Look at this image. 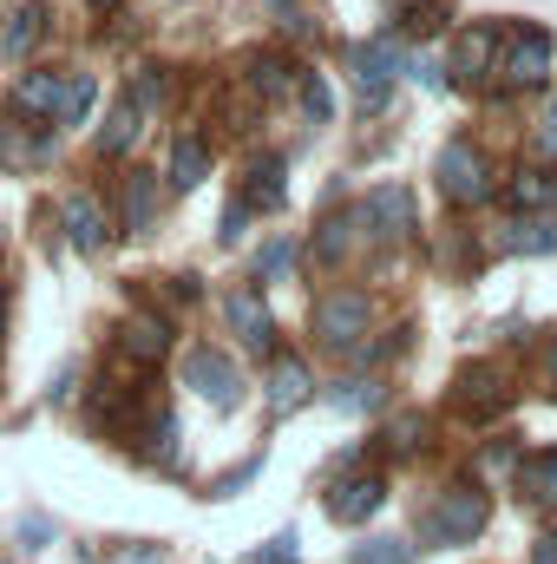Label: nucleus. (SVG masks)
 Instances as JSON below:
<instances>
[{"mask_svg":"<svg viewBox=\"0 0 557 564\" xmlns=\"http://www.w3.org/2000/svg\"><path fill=\"white\" fill-rule=\"evenodd\" d=\"M485 519H492V506H485L479 486H446V492H433V499L414 512L419 545H433V552H459V545H472V539L485 532Z\"/></svg>","mask_w":557,"mask_h":564,"instance_id":"obj_1","label":"nucleus"},{"mask_svg":"<svg viewBox=\"0 0 557 564\" xmlns=\"http://www.w3.org/2000/svg\"><path fill=\"white\" fill-rule=\"evenodd\" d=\"M184 388L204 394L217 414H230V408L243 401V375H237V361H230L223 348H210V341H197V348L184 355Z\"/></svg>","mask_w":557,"mask_h":564,"instance_id":"obj_2","label":"nucleus"},{"mask_svg":"<svg viewBox=\"0 0 557 564\" xmlns=\"http://www.w3.org/2000/svg\"><path fill=\"white\" fill-rule=\"evenodd\" d=\"M308 322H315V335L328 348H354L368 335V322H374V302H368V289H328Z\"/></svg>","mask_w":557,"mask_h":564,"instance_id":"obj_3","label":"nucleus"},{"mask_svg":"<svg viewBox=\"0 0 557 564\" xmlns=\"http://www.w3.org/2000/svg\"><path fill=\"white\" fill-rule=\"evenodd\" d=\"M439 191L452 197V204H485L492 197V164H485V151L466 139H452L446 151H439Z\"/></svg>","mask_w":557,"mask_h":564,"instance_id":"obj_4","label":"nucleus"},{"mask_svg":"<svg viewBox=\"0 0 557 564\" xmlns=\"http://www.w3.org/2000/svg\"><path fill=\"white\" fill-rule=\"evenodd\" d=\"M505 408H512V381H505V368L472 361V368L452 381V414H459V421H492V414H505Z\"/></svg>","mask_w":557,"mask_h":564,"instance_id":"obj_5","label":"nucleus"},{"mask_svg":"<svg viewBox=\"0 0 557 564\" xmlns=\"http://www.w3.org/2000/svg\"><path fill=\"white\" fill-rule=\"evenodd\" d=\"M321 506H328L335 525H368V519L387 506V479H381V473H335Z\"/></svg>","mask_w":557,"mask_h":564,"instance_id":"obj_6","label":"nucleus"},{"mask_svg":"<svg viewBox=\"0 0 557 564\" xmlns=\"http://www.w3.org/2000/svg\"><path fill=\"white\" fill-rule=\"evenodd\" d=\"M361 224L374 230V237H414L419 230V204L407 184H374L368 191V204H361Z\"/></svg>","mask_w":557,"mask_h":564,"instance_id":"obj_7","label":"nucleus"},{"mask_svg":"<svg viewBox=\"0 0 557 564\" xmlns=\"http://www.w3.org/2000/svg\"><path fill=\"white\" fill-rule=\"evenodd\" d=\"M223 322H230V335L243 341V348H276V315H270V302H263V289H230L223 295Z\"/></svg>","mask_w":557,"mask_h":564,"instance_id":"obj_8","label":"nucleus"},{"mask_svg":"<svg viewBox=\"0 0 557 564\" xmlns=\"http://www.w3.org/2000/svg\"><path fill=\"white\" fill-rule=\"evenodd\" d=\"M505 79H512V86H545V79H551V33H545V26H525V33L512 40Z\"/></svg>","mask_w":557,"mask_h":564,"instance_id":"obj_9","label":"nucleus"},{"mask_svg":"<svg viewBox=\"0 0 557 564\" xmlns=\"http://www.w3.org/2000/svg\"><path fill=\"white\" fill-rule=\"evenodd\" d=\"M59 217H66V237H73V250H86V257H99L106 250V204L92 197V191H73L66 204H59Z\"/></svg>","mask_w":557,"mask_h":564,"instance_id":"obj_10","label":"nucleus"},{"mask_svg":"<svg viewBox=\"0 0 557 564\" xmlns=\"http://www.w3.org/2000/svg\"><path fill=\"white\" fill-rule=\"evenodd\" d=\"M263 394H270V414L282 421V414H295V408L315 394V381H308V368H302L295 355H276L270 375H263Z\"/></svg>","mask_w":557,"mask_h":564,"instance_id":"obj_11","label":"nucleus"},{"mask_svg":"<svg viewBox=\"0 0 557 564\" xmlns=\"http://www.w3.org/2000/svg\"><path fill=\"white\" fill-rule=\"evenodd\" d=\"M164 348H171V322H164V315H125V322H119V355H132V361H164Z\"/></svg>","mask_w":557,"mask_h":564,"instance_id":"obj_12","label":"nucleus"},{"mask_svg":"<svg viewBox=\"0 0 557 564\" xmlns=\"http://www.w3.org/2000/svg\"><path fill=\"white\" fill-rule=\"evenodd\" d=\"M13 106L20 112H46V119H66V79L59 73H26L13 86Z\"/></svg>","mask_w":557,"mask_h":564,"instance_id":"obj_13","label":"nucleus"},{"mask_svg":"<svg viewBox=\"0 0 557 564\" xmlns=\"http://www.w3.org/2000/svg\"><path fill=\"white\" fill-rule=\"evenodd\" d=\"M518 499H532V506L557 512V446H551V453L518 459Z\"/></svg>","mask_w":557,"mask_h":564,"instance_id":"obj_14","label":"nucleus"},{"mask_svg":"<svg viewBox=\"0 0 557 564\" xmlns=\"http://www.w3.org/2000/svg\"><path fill=\"white\" fill-rule=\"evenodd\" d=\"M492 53H499V33H492V26H472V33L459 40V53H452V73L472 86V79H485V73H492Z\"/></svg>","mask_w":557,"mask_h":564,"instance_id":"obj_15","label":"nucleus"},{"mask_svg":"<svg viewBox=\"0 0 557 564\" xmlns=\"http://www.w3.org/2000/svg\"><path fill=\"white\" fill-rule=\"evenodd\" d=\"M40 33H46V7H20L7 20V33H0V59H26L40 46Z\"/></svg>","mask_w":557,"mask_h":564,"instance_id":"obj_16","label":"nucleus"},{"mask_svg":"<svg viewBox=\"0 0 557 564\" xmlns=\"http://www.w3.org/2000/svg\"><path fill=\"white\" fill-rule=\"evenodd\" d=\"M151 197H157V177L151 171H125V237L151 230V210H157Z\"/></svg>","mask_w":557,"mask_h":564,"instance_id":"obj_17","label":"nucleus"},{"mask_svg":"<svg viewBox=\"0 0 557 564\" xmlns=\"http://www.w3.org/2000/svg\"><path fill=\"white\" fill-rule=\"evenodd\" d=\"M505 250H518V257H551L557 250V224L551 217H518V224L505 230Z\"/></svg>","mask_w":557,"mask_h":564,"instance_id":"obj_18","label":"nucleus"},{"mask_svg":"<svg viewBox=\"0 0 557 564\" xmlns=\"http://www.w3.org/2000/svg\"><path fill=\"white\" fill-rule=\"evenodd\" d=\"M204 171H210V151H204V139H184L171 144V184L177 191H190V184H204Z\"/></svg>","mask_w":557,"mask_h":564,"instance_id":"obj_19","label":"nucleus"},{"mask_svg":"<svg viewBox=\"0 0 557 564\" xmlns=\"http://www.w3.org/2000/svg\"><path fill=\"white\" fill-rule=\"evenodd\" d=\"M505 197H512L518 210H551L557 204V177L551 171H518V177L505 184Z\"/></svg>","mask_w":557,"mask_h":564,"instance_id":"obj_20","label":"nucleus"},{"mask_svg":"<svg viewBox=\"0 0 557 564\" xmlns=\"http://www.w3.org/2000/svg\"><path fill=\"white\" fill-rule=\"evenodd\" d=\"M144 459H151V466H164V473H177V466H184V453H177V421H171V414H157V421L144 426Z\"/></svg>","mask_w":557,"mask_h":564,"instance_id":"obj_21","label":"nucleus"},{"mask_svg":"<svg viewBox=\"0 0 557 564\" xmlns=\"http://www.w3.org/2000/svg\"><path fill=\"white\" fill-rule=\"evenodd\" d=\"M132 139H139V106L125 99V106L106 119V132H99V158H119V151H132Z\"/></svg>","mask_w":557,"mask_h":564,"instance_id":"obj_22","label":"nucleus"},{"mask_svg":"<svg viewBox=\"0 0 557 564\" xmlns=\"http://www.w3.org/2000/svg\"><path fill=\"white\" fill-rule=\"evenodd\" d=\"M354 224H361V210L328 217V224L315 230V257H321V263H341V257H348V230H354Z\"/></svg>","mask_w":557,"mask_h":564,"instance_id":"obj_23","label":"nucleus"},{"mask_svg":"<svg viewBox=\"0 0 557 564\" xmlns=\"http://www.w3.org/2000/svg\"><path fill=\"white\" fill-rule=\"evenodd\" d=\"M282 197H288V191H282V158L250 164V204H256V210H276Z\"/></svg>","mask_w":557,"mask_h":564,"instance_id":"obj_24","label":"nucleus"},{"mask_svg":"<svg viewBox=\"0 0 557 564\" xmlns=\"http://www.w3.org/2000/svg\"><path fill=\"white\" fill-rule=\"evenodd\" d=\"M348 564H414V545L407 539H361Z\"/></svg>","mask_w":557,"mask_h":564,"instance_id":"obj_25","label":"nucleus"},{"mask_svg":"<svg viewBox=\"0 0 557 564\" xmlns=\"http://www.w3.org/2000/svg\"><path fill=\"white\" fill-rule=\"evenodd\" d=\"M295 99H302V112H308L315 126H328V119H335V93H328V79H321V73L295 79Z\"/></svg>","mask_w":557,"mask_h":564,"instance_id":"obj_26","label":"nucleus"},{"mask_svg":"<svg viewBox=\"0 0 557 564\" xmlns=\"http://www.w3.org/2000/svg\"><path fill=\"white\" fill-rule=\"evenodd\" d=\"M381 440H387V453H419L426 446V414H394Z\"/></svg>","mask_w":557,"mask_h":564,"instance_id":"obj_27","label":"nucleus"},{"mask_svg":"<svg viewBox=\"0 0 557 564\" xmlns=\"http://www.w3.org/2000/svg\"><path fill=\"white\" fill-rule=\"evenodd\" d=\"M288 263H295V243H288V237H270V243L256 250V282H282Z\"/></svg>","mask_w":557,"mask_h":564,"instance_id":"obj_28","label":"nucleus"},{"mask_svg":"<svg viewBox=\"0 0 557 564\" xmlns=\"http://www.w3.org/2000/svg\"><path fill=\"white\" fill-rule=\"evenodd\" d=\"M387 394H381V381H341L335 388V408H348V414H368V408H381Z\"/></svg>","mask_w":557,"mask_h":564,"instance_id":"obj_29","label":"nucleus"},{"mask_svg":"<svg viewBox=\"0 0 557 564\" xmlns=\"http://www.w3.org/2000/svg\"><path fill=\"white\" fill-rule=\"evenodd\" d=\"M256 473H263V453H256V459H243V466H230V473H217V479H210V499H237Z\"/></svg>","mask_w":557,"mask_h":564,"instance_id":"obj_30","label":"nucleus"},{"mask_svg":"<svg viewBox=\"0 0 557 564\" xmlns=\"http://www.w3.org/2000/svg\"><path fill=\"white\" fill-rule=\"evenodd\" d=\"M86 106H92V73H73V79H66V119H59V126H79Z\"/></svg>","mask_w":557,"mask_h":564,"instance_id":"obj_31","label":"nucleus"},{"mask_svg":"<svg viewBox=\"0 0 557 564\" xmlns=\"http://www.w3.org/2000/svg\"><path fill=\"white\" fill-rule=\"evenodd\" d=\"M250 86H256L263 99H276V93H288V66H282V59H256V73H250Z\"/></svg>","mask_w":557,"mask_h":564,"instance_id":"obj_32","label":"nucleus"},{"mask_svg":"<svg viewBox=\"0 0 557 564\" xmlns=\"http://www.w3.org/2000/svg\"><path fill=\"white\" fill-rule=\"evenodd\" d=\"M20 539H26V545H53V519L26 512V519H20Z\"/></svg>","mask_w":557,"mask_h":564,"instance_id":"obj_33","label":"nucleus"},{"mask_svg":"<svg viewBox=\"0 0 557 564\" xmlns=\"http://www.w3.org/2000/svg\"><path fill=\"white\" fill-rule=\"evenodd\" d=\"M250 564H295V539L282 532V539H270V552H256Z\"/></svg>","mask_w":557,"mask_h":564,"instance_id":"obj_34","label":"nucleus"},{"mask_svg":"<svg viewBox=\"0 0 557 564\" xmlns=\"http://www.w3.org/2000/svg\"><path fill=\"white\" fill-rule=\"evenodd\" d=\"M243 230H250V204H230V210H223V243H237Z\"/></svg>","mask_w":557,"mask_h":564,"instance_id":"obj_35","label":"nucleus"},{"mask_svg":"<svg viewBox=\"0 0 557 564\" xmlns=\"http://www.w3.org/2000/svg\"><path fill=\"white\" fill-rule=\"evenodd\" d=\"M538 151H551V158H557V99L545 106V126H538Z\"/></svg>","mask_w":557,"mask_h":564,"instance_id":"obj_36","label":"nucleus"},{"mask_svg":"<svg viewBox=\"0 0 557 564\" xmlns=\"http://www.w3.org/2000/svg\"><path fill=\"white\" fill-rule=\"evenodd\" d=\"M532 564H557V525L538 539V552H532Z\"/></svg>","mask_w":557,"mask_h":564,"instance_id":"obj_37","label":"nucleus"},{"mask_svg":"<svg viewBox=\"0 0 557 564\" xmlns=\"http://www.w3.org/2000/svg\"><path fill=\"white\" fill-rule=\"evenodd\" d=\"M551 381H557V348H551Z\"/></svg>","mask_w":557,"mask_h":564,"instance_id":"obj_38","label":"nucleus"},{"mask_svg":"<svg viewBox=\"0 0 557 564\" xmlns=\"http://www.w3.org/2000/svg\"><path fill=\"white\" fill-rule=\"evenodd\" d=\"M92 7H119V0H92Z\"/></svg>","mask_w":557,"mask_h":564,"instance_id":"obj_39","label":"nucleus"}]
</instances>
